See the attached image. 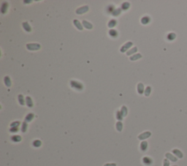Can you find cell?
Wrapping results in <instances>:
<instances>
[{"mask_svg": "<svg viewBox=\"0 0 187 166\" xmlns=\"http://www.w3.org/2000/svg\"><path fill=\"white\" fill-rule=\"evenodd\" d=\"M70 85H71L72 88L75 89V90H77V91H82L83 89V83H81L79 81H75V80H72L70 81Z\"/></svg>", "mask_w": 187, "mask_h": 166, "instance_id": "cell-1", "label": "cell"}, {"mask_svg": "<svg viewBox=\"0 0 187 166\" xmlns=\"http://www.w3.org/2000/svg\"><path fill=\"white\" fill-rule=\"evenodd\" d=\"M40 48L41 46L38 43H28L27 45V48L29 51H38Z\"/></svg>", "mask_w": 187, "mask_h": 166, "instance_id": "cell-2", "label": "cell"}, {"mask_svg": "<svg viewBox=\"0 0 187 166\" xmlns=\"http://www.w3.org/2000/svg\"><path fill=\"white\" fill-rule=\"evenodd\" d=\"M133 45V43L132 42H127L126 43H125V44L120 49V51L121 52V53H124V52H127L128 51V50Z\"/></svg>", "mask_w": 187, "mask_h": 166, "instance_id": "cell-3", "label": "cell"}, {"mask_svg": "<svg viewBox=\"0 0 187 166\" xmlns=\"http://www.w3.org/2000/svg\"><path fill=\"white\" fill-rule=\"evenodd\" d=\"M89 6H83L80 8H78V9L76 10V13L78 14V15H81V14H83L85 13H86L89 11Z\"/></svg>", "mask_w": 187, "mask_h": 166, "instance_id": "cell-4", "label": "cell"}, {"mask_svg": "<svg viewBox=\"0 0 187 166\" xmlns=\"http://www.w3.org/2000/svg\"><path fill=\"white\" fill-rule=\"evenodd\" d=\"M151 135V133L149 132V131H146V132L139 135H138V139L142 141V140H146V139L148 138Z\"/></svg>", "mask_w": 187, "mask_h": 166, "instance_id": "cell-5", "label": "cell"}, {"mask_svg": "<svg viewBox=\"0 0 187 166\" xmlns=\"http://www.w3.org/2000/svg\"><path fill=\"white\" fill-rule=\"evenodd\" d=\"M172 152H173V154H174V155L178 159H182L183 157V153L179 149H178V148H174V149H173Z\"/></svg>", "mask_w": 187, "mask_h": 166, "instance_id": "cell-6", "label": "cell"}, {"mask_svg": "<svg viewBox=\"0 0 187 166\" xmlns=\"http://www.w3.org/2000/svg\"><path fill=\"white\" fill-rule=\"evenodd\" d=\"M165 157H166V158L167 160H169L173 162H175L178 161V158H177V157L173 155L172 154L169 153V152H167V153L165 154Z\"/></svg>", "mask_w": 187, "mask_h": 166, "instance_id": "cell-7", "label": "cell"}, {"mask_svg": "<svg viewBox=\"0 0 187 166\" xmlns=\"http://www.w3.org/2000/svg\"><path fill=\"white\" fill-rule=\"evenodd\" d=\"M142 163L145 165H151L153 163V160L149 157H144L142 158Z\"/></svg>", "mask_w": 187, "mask_h": 166, "instance_id": "cell-8", "label": "cell"}, {"mask_svg": "<svg viewBox=\"0 0 187 166\" xmlns=\"http://www.w3.org/2000/svg\"><path fill=\"white\" fill-rule=\"evenodd\" d=\"M108 33H109V35L111 37H113V38H116L118 36V32L116 29H110L109 32H108Z\"/></svg>", "mask_w": 187, "mask_h": 166, "instance_id": "cell-9", "label": "cell"}, {"mask_svg": "<svg viewBox=\"0 0 187 166\" xmlns=\"http://www.w3.org/2000/svg\"><path fill=\"white\" fill-rule=\"evenodd\" d=\"M34 118H35V114L32 113H29L26 116V117H25V121L27 122V123L28 122H31Z\"/></svg>", "mask_w": 187, "mask_h": 166, "instance_id": "cell-10", "label": "cell"}, {"mask_svg": "<svg viewBox=\"0 0 187 166\" xmlns=\"http://www.w3.org/2000/svg\"><path fill=\"white\" fill-rule=\"evenodd\" d=\"M151 21V18L149 16L146 15V16H144L141 18V23L143 24V25H146L148 23H149Z\"/></svg>", "mask_w": 187, "mask_h": 166, "instance_id": "cell-11", "label": "cell"}, {"mask_svg": "<svg viewBox=\"0 0 187 166\" xmlns=\"http://www.w3.org/2000/svg\"><path fill=\"white\" fill-rule=\"evenodd\" d=\"M11 140L12 141L15 142V143H18V142H21V140H22V138L21 135H13L11 137Z\"/></svg>", "mask_w": 187, "mask_h": 166, "instance_id": "cell-12", "label": "cell"}, {"mask_svg": "<svg viewBox=\"0 0 187 166\" xmlns=\"http://www.w3.org/2000/svg\"><path fill=\"white\" fill-rule=\"evenodd\" d=\"M148 148V142L144 141H142L141 143H140V149L142 152H146Z\"/></svg>", "mask_w": 187, "mask_h": 166, "instance_id": "cell-13", "label": "cell"}, {"mask_svg": "<svg viewBox=\"0 0 187 166\" xmlns=\"http://www.w3.org/2000/svg\"><path fill=\"white\" fill-rule=\"evenodd\" d=\"M73 23H74V25L75 26V27L77 28L78 29H79V30H83V27H82V24L80 23V22L78 21V20H77V19H75L74 21H73Z\"/></svg>", "mask_w": 187, "mask_h": 166, "instance_id": "cell-14", "label": "cell"}, {"mask_svg": "<svg viewBox=\"0 0 187 166\" xmlns=\"http://www.w3.org/2000/svg\"><path fill=\"white\" fill-rule=\"evenodd\" d=\"M83 27L87 29H91L93 28V25L87 21H85V20L83 21Z\"/></svg>", "mask_w": 187, "mask_h": 166, "instance_id": "cell-15", "label": "cell"}, {"mask_svg": "<svg viewBox=\"0 0 187 166\" xmlns=\"http://www.w3.org/2000/svg\"><path fill=\"white\" fill-rule=\"evenodd\" d=\"M137 89H138V92L140 94H143L144 92H145V90H144V85L142 83H139L138 84V88Z\"/></svg>", "mask_w": 187, "mask_h": 166, "instance_id": "cell-16", "label": "cell"}, {"mask_svg": "<svg viewBox=\"0 0 187 166\" xmlns=\"http://www.w3.org/2000/svg\"><path fill=\"white\" fill-rule=\"evenodd\" d=\"M116 24H117V21L115 20V19H111V20H110V21L108 22V23H107V27H108L109 28H110V29H111L112 28H113V27H116Z\"/></svg>", "mask_w": 187, "mask_h": 166, "instance_id": "cell-17", "label": "cell"}, {"mask_svg": "<svg viewBox=\"0 0 187 166\" xmlns=\"http://www.w3.org/2000/svg\"><path fill=\"white\" fill-rule=\"evenodd\" d=\"M23 29H25V31L27 32H30L31 31V28L30 27V25L28 22H23Z\"/></svg>", "mask_w": 187, "mask_h": 166, "instance_id": "cell-18", "label": "cell"}, {"mask_svg": "<svg viewBox=\"0 0 187 166\" xmlns=\"http://www.w3.org/2000/svg\"><path fill=\"white\" fill-rule=\"evenodd\" d=\"M26 103H27V106L29 107V108H32L34 104H33V102H32V100L30 97L27 96L26 97Z\"/></svg>", "mask_w": 187, "mask_h": 166, "instance_id": "cell-19", "label": "cell"}, {"mask_svg": "<svg viewBox=\"0 0 187 166\" xmlns=\"http://www.w3.org/2000/svg\"><path fill=\"white\" fill-rule=\"evenodd\" d=\"M7 8H8V4L7 2H4L2 3V6H1V12L2 14H4L7 13Z\"/></svg>", "mask_w": 187, "mask_h": 166, "instance_id": "cell-20", "label": "cell"}, {"mask_svg": "<svg viewBox=\"0 0 187 166\" xmlns=\"http://www.w3.org/2000/svg\"><path fill=\"white\" fill-rule=\"evenodd\" d=\"M114 10H115V7L113 5H110L106 8V12L109 14H112Z\"/></svg>", "mask_w": 187, "mask_h": 166, "instance_id": "cell-21", "label": "cell"}, {"mask_svg": "<svg viewBox=\"0 0 187 166\" xmlns=\"http://www.w3.org/2000/svg\"><path fill=\"white\" fill-rule=\"evenodd\" d=\"M176 37V34L174 33V32H170V33H169L167 34V38L168 40H174Z\"/></svg>", "mask_w": 187, "mask_h": 166, "instance_id": "cell-22", "label": "cell"}, {"mask_svg": "<svg viewBox=\"0 0 187 166\" xmlns=\"http://www.w3.org/2000/svg\"><path fill=\"white\" fill-rule=\"evenodd\" d=\"M120 111H121V115H122L123 117L126 116V115H127V112H128V111H127V108H126L125 106H124L121 107V109Z\"/></svg>", "mask_w": 187, "mask_h": 166, "instance_id": "cell-23", "label": "cell"}, {"mask_svg": "<svg viewBox=\"0 0 187 166\" xmlns=\"http://www.w3.org/2000/svg\"><path fill=\"white\" fill-rule=\"evenodd\" d=\"M4 83L8 87H10L11 86V80H10V78L9 76H6L4 77Z\"/></svg>", "mask_w": 187, "mask_h": 166, "instance_id": "cell-24", "label": "cell"}, {"mask_svg": "<svg viewBox=\"0 0 187 166\" xmlns=\"http://www.w3.org/2000/svg\"><path fill=\"white\" fill-rule=\"evenodd\" d=\"M116 129L118 131V132H121V130L123 129V124L121 121H118L116 124Z\"/></svg>", "mask_w": 187, "mask_h": 166, "instance_id": "cell-25", "label": "cell"}, {"mask_svg": "<svg viewBox=\"0 0 187 166\" xmlns=\"http://www.w3.org/2000/svg\"><path fill=\"white\" fill-rule=\"evenodd\" d=\"M32 145L34 147H35V148H39L42 145V142L41 141H40V140H35V141H34L33 143H32Z\"/></svg>", "mask_w": 187, "mask_h": 166, "instance_id": "cell-26", "label": "cell"}, {"mask_svg": "<svg viewBox=\"0 0 187 166\" xmlns=\"http://www.w3.org/2000/svg\"><path fill=\"white\" fill-rule=\"evenodd\" d=\"M142 58V55L140 54H134L133 56H130V60L131 61H135V60H138L139 59H141Z\"/></svg>", "mask_w": 187, "mask_h": 166, "instance_id": "cell-27", "label": "cell"}, {"mask_svg": "<svg viewBox=\"0 0 187 166\" xmlns=\"http://www.w3.org/2000/svg\"><path fill=\"white\" fill-rule=\"evenodd\" d=\"M137 51H138V48L137 47H134L133 48L130 49L129 51H128L126 52V55L127 56H131L132 54H134L135 52H137Z\"/></svg>", "mask_w": 187, "mask_h": 166, "instance_id": "cell-28", "label": "cell"}, {"mask_svg": "<svg viewBox=\"0 0 187 166\" xmlns=\"http://www.w3.org/2000/svg\"><path fill=\"white\" fill-rule=\"evenodd\" d=\"M18 102L20 103V105L21 106H24L25 105V100H24V97L22 94H19L18 96Z\"/></svg>", "mask_w": 187, "mask_h": 166, "instance_id": "cell-29", "label": "cell"}, {"mask_svg": "<svg viewBox=\"0 0 187 166\" xmlns=\"http://www.w3.org/2000/svg\"><path fill=\"white\" fill-rule=\"evenodd\" d=\"M27 127H28L27 122L23 121V124H22V127H21V131H22V133H26L27 130Z\"/></svg>", "mask_w": 187, "mask_h": 166, "instance_id": "cell-30", "label": "cell"}, {"mask_svg": "<svg viewBox=\"0 0 187 166\" xmlns=\"http://www.w3.org/2000/svg\"><path fill=\"white\" fill-rule=\"evenodd\" d=\"M130 7V4L129 2H124L121 5V9L123 10H128Z\"/></svg>", "mask_w": 187, "mask_h": 166, "instance_id": "cell-31", "label": "cell"}, {"mask_svg": "<svg viewBox=\"0 0 187 166\" xmlns=\"http://www.w3.org/2000/svg\"><path fill=\"white\" fill-rule=\"evenodd\" d=\"M121 13V8H117V9H115V10L113 12L112 15H113V16H118Z\"/></svg>", "mask_w": 187, "mask_h": 166, "instance_id": "cell-32", "label": "cell"}, {"mask_svg": "<svg viewBox=\"0 0 187 166\" xmlns=\"http://www.w3.org/2000/svg\"><path fill=\"white\" fill-rule=\"evenodd\" d=\"M151 87L147 86L146 89H145V92H144V94H145L146 97H148V96L151 94Z\"/></svg>", "mask_w": 187, "mask_h": 166, "instance_id": "cell-33", "label": "cell"}, {"mask_svg": "<svg viewBox=\"0 0 187 166\" xmlns=\"http://www.w3.org/2000/svg\"><path fill=\"white\" fill-rule=\"evenodd\" d=\"M123 116H122V115H121V111H118L117 112H116V119L119 121H121L122 119H123Z\"/></svg>", "mask_w": 187, "mask_h": 166, "instance_id": "cell-34", "label": "cell"}, {"mask_svg": "<svg viewBox=\"0 0 187 166\" xmlns=\"http://www.w3.org/2000/svg\"><path fill=\"white\" fill-rule=\"evenodd\" d=\"M20 124H21V122L19 121H13V123H11L10 127H18Z\"/></svg>", "mask_w": 187, "mask_h": 166, "instance_id": "cell-35", "label": "cell"}, {"mask_svg": "<svg viewBox=\"0 0 187 166\" xmlns=\"http://www.w3.org/2000/svg\"><path fill=\"white\" fill-rule=\"evenodd\" d=\"M18 130H19L18 127H11L10 129V132L12 133H15L17 132H18Z\"/></svg>", "mask_w": 187, "mask_h": 166, "instance_id": "cell-36", "label": "cell"}, {"mask_svg": "<svg viewBox=\"0 0 187 166\" xmlns=\"http://www.w3.org/2000/svg\"><path fill=\"white\" fill-rule=\"evenodd\" d=\"M163 166H169V162L167 159H165L163 161Z\"/></svg>", "mask_w": 187, "mask_h": 166, "instance_id": "cell-37", "label": "cell"}, {"mask_svg": "<svg viewBox=\"0 0 187 166\" xmlns=\"http://www.w3.org/2000/svg\"><path fill=\"white\" fill-rule=\"evenodd\" d=\"M104 166H116V163H107V164H105Z\"/></svg>", "mask_w": 187, "mask_h": 166, "instance_id": "cell-38", "label": "cell"}, {"mask_svg": "<svg viewBox=\"0 0 187 166\" xmlns=\"http://www.w3.org/2000/svg\"><path fill=\"white\" fill-rule=\"evenodd\" d=\"M173 166H178V165H173Z\"/></svg>", "mask_w": 187, "mask_h": 166, "instance_id": "cell-39", "label": "cell"}]
</instances>
